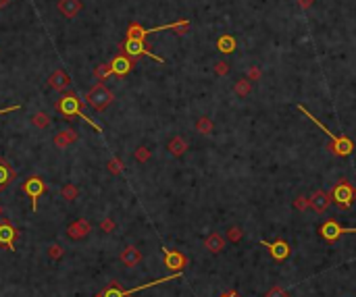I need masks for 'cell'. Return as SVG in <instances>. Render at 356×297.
<instances>
[{
  "instance_id": "obj_1",
  "label": "cell",
  "mask_w": 356,
  "mask_h": 297,
  "mask_svg": "<svg viewBox=\"0 0 356 297\" xmlns=\"http://www.w3.org/2000/svg\"><path fill=\"white\" fill-rule=\"evenodd\" d=\"M298 111L302 112L304 116H308L316 127H321L323 129V133H327V137H329V144H327V150L331 152V154H336V156H350L352 154V150H354V146H352V142L348 137H344V135H336V133H331V131L325 127V125H321V121H316V116H313L311 112L306 111L304 106H298Z\"/></svg>"
},
{
  "instance_id": "obj_2",
  "label": "cell",
  "mask_w": 356,
  "mask_h": 297,
  "mask_svg": "<svg viewBox=\"0 0 356 297\" xmlns=\"http://www.w3.org/2000/svg\"><path fill=\"white\" fill-rule=\"evenodd\" d=\"M57 111H59L60 114H63L65 119H73V116H81V119H83V121H88V123H90L92 127L96 129V131H102V129H100V125H96L94 121H90L88 116L81 112V100L77 98L73 92H71V93H65V96L59 100V102H57Z\"/></svg>"
},
{
  "instance_id": "obj_3",
  "label": "cell",
  "mask_w": 356,
  "mask_h": 297,
  "mask_svg": "<svg viewBox=\"0 0 356 297\" xmlns=\"http://www.w3.org/2000/svg\"><path fill=\"white\" fill-rule=\"evenodd\" d=\"M113 100H115L113 92L108 90L102 81L96 83V85H92V88L88 90V93H86V102H88L92 108H94V111H98V112H102L104 108L111 106Z\"/></svg>"
},
{
  "instance_id": "obj_4",
  "label": "cell",
  "mask_w": 356,
  "mask_h": 297,
  "mask_svg": "<svg viewBox=\"0 0 356 297\" xmlns=\"http://www.w3.org/2000/svg\"><path fill=\"white\" fill-rule=\"evenodd\" d=\"M331 200H334V204L339 210H348L352 206V202L356 200V187H352L346 179H342V181L337 185H334V189H331Z\"/></svg>"
},
{
  "instance_id": "obj_5",
  "label": "cell",
  "mask_w": 356,
  "mask_h": 297,
  "mask_svg": "<svg viewBox=\"0 0 356 297\" xmlns=\"http://www.w3.org/2000/svg\"><path fill=\"white\" fill-rule=\"evenodd\" d=\"M319 233H321V237L327 241V243H334V241H337L342 235H346V233H356V229H350V226H342L337 221L329 218V221H325L319 226Z\"/></svg>"
},
{
  "instance_id": "obj_6",
  "label": "cell",
  "mask_w": 356,
  "mask_h": 297,
  "mask_svg": "<svg viewBox=\"0 0 356 297\" xmlns=\"http://www.w3.org/2000/svg\"><path fill=\"white\" fill-rule=\"evenodd\" d=\"M121 48H123V52H125L127 56H131V58H138V56H142V54H144V56H150V58H154L157 62H165L160 56H157L154 52H150L148 48H146V44H144L142 40H134V37H127L125 44H123Z\"/></svg>"
},
{
  "instance_id": "obj_7",
  "label": "cell",
  "mask_w": 356,
  "mask_h": 297,
  "mask_svg": "<svg viewBox=\"0 0 356 297\" xmlns=\"http://www.w3.org/2000/svg\"><path fill=\"white\" fill-rule=\"evenodd\" d=\"M23 191L29 195V200H32V208L36 210L40 195L46 193V183L42 181L40 177H29V179H25V181H23Z\"/></svg>"
},
{
  "instance_id": "obj_8",
  "label": "cell",
  "mask_w": 356,
  "mask_h": 297,
  "mask_svg": "<svg viewBox=\"0 0 356 297\" xmlns=\"http://www.w3.org/2000/svg\"><path fill=\"white\" fill-rule=\"evenodd\" d=\"M260 245H265V247L269 249L271 258H273V260H277V262L288 260L290 254H292L290 243H288V241H283V239H277V241H273V243H269V241L262 239V241H260Z\"/></svg>"
},
{
  "instance_id": "obj_9",
  "label": "cell",
  "mask_w": 356,
  "mask_h": 297,
  "mask_svg": "<svg viewBox=\"0 0 356 297\" xmlns=\"http://www.w3.org/2000/svg\"><path fill=\"white\" fill-rule=\"evenodd\" d=\"M67 237L73 239V241H79V239H86L90 233H92V224L88 218H77V221H73L71 224L67 226Z\"/></svg>"
},
{
  "instance_id": "obj_10",
  "label": "cell",
  "mask_w": 356,
  "mask_h": 297,
  "mask_svg": "<svg viewBox=\"0 0 356 297\" xmlns=\"http://www.w3.org/2000/svg\"><path fill=\"white\" fill-rule=\"evenodd\" d=\"M162 254H165V266L171 272H183V268L188 266V258L179 252H171V249L162 247Z\"/></svg>"
},
{
  "instance_id": "obj_11",
  "label": "cell",
  "mask_w": 356,
  "mask_h": 297,
  "mask_svg": "<svg viewBox=\"0 0 356 297\" xmlns=\"http://www.w3.org/2000/svg\"><path fill=\"white\" fill-rule=\"evenodd\" d=\"M15 239H17V229L2 216L0 218V245H6L9 249H13Z\"/></svg>"
},
{
  "instance_id": "obj_12",
  "label": "cell",
  "mask_w": 356,
  "mask_h": 297,
  "mask_svg": "<svg viewBox=\"0 0 356 297\" xmlns=\"http://www.w3.org/2000/svg\"><path fill=\"white\" fill-rule=\"evenodd\" d=\"M48 85L57 92H63L71 85V77H69V73L65 71V69H54V71L50 73V77H48Z\"/></svg>"
},
{
  "instance_id": "obj_13",
  "label": "cell",
  "mask_w": 356,
  "mask_h": 297,
  "mask_svg": "<svg viewBox=\"0 0 356 297\" xmlns=\"http://www.w3.org/2000/svg\"><path fill=\"white\" fill-rule=\"evenodd\" d=\"M57 9H59V13L63 15V17L75 19L77 15H79V11L83 9V4H81V0H59Z\"/></svg>"
},
{
  "instance_id": "obj_14",
  "label": "cell",
  "mask_w": 356,
  "mask_h": 297,
  "mask_svg": "<svg viewBox=\"0 0 356 297\" xmlns=\"http://www.w3.org/2000/svg\"><path fill=\"white\" fill-rule=\"evenodd\" d=\"M77 139H79V133H77L75 129H63V131H59L57 135H54V146L59 148V150H65V148H69L71 144H75Z\"/></svg>"
},
{
  "instance_id": "obj_15",
  "label": "cell",
  "mask_w": 356,
  "mask_h": 297,
  "mask_svg": "<svg viewBox=\"0 0 356 297\" xmlns=\"http://www.w3.org/2000/svg\"><path fill=\"white\" fill-rule=\"evenodd\" d=\"M331 193H327V191H321V189H316L313 195H311V208L315 210V212H325V210L329 208V204H331Z\"/></svg>"
},
{
  "instance_id": "obj_16",
  "label": "cell",
  "mask_w": 356,
  "mask_h": 297,
  "mask_svg": "<svg viewBox=\"0 0 356 297\" xmlns=\"http://www.w3.org/2000/svg\"><path fill=\"white\" fill-rule=\"evenodd\" d=\"M111 69H113V75H119V77H123V75H127L129 71H131V56H127V54H119V56H115L111 62Z\"/></svg>"
},
{
  "instance_id": "obj_17",
  "label": "cell",
  "mask_w": 356,
  "mask_h": 297,
  "mask_svg": "<svg viewBox=\"0 0 356 297\" xmlns=\"http://www.w3.org/2000/svg\"><path fill=\"white\" fill-rule=\"evenodd\" d=\"M227 245V237H223L221 233H208V237L204 239V247L211 254H221Z\"/></svg>"
},
{
  "instance_id": "obj_18",
  "label": "cell",
  "mask_w": 356,
  "mask_h": 297,
  "mask_svg": "<svg viewBox=\"0 0 356 297\" xmlns=\"http://www.w3.org/2000/svg\"><path fill=\"white\" fill-rule=\"evenodd\" d=\"M121 262H123V266L134 268V266H138V264L142 262V252L138 247H134V245H127L121 252Z\"/></svg>"
},
{
  "instance_id": "obj_19",
  "label": "cell",
  "mask_w": 356,
  "mask_h": 297,
  "mask_svg": "<svg viewBox=\"0 0 356 297\" xmlns=\"http://www.w3.org/2000/svg\"><path fill=\"white\" fill-rule=\"evenodd\" d=\"M15 177H17V173L13 170V164L6 158H0V191H4Z\"/></svg>"
},
{
  "instance_id": "obj_20",
  "label": "cell",
  "mask_w": 356,
  "mask_h": 297,
  "mask_svg": "<svg viewBox=\"0 0 356 297\" xmlns=\"http://www.w3.org/2000/svg\"><path fill=\"white\" fill-rule=\"evenodd\" d=\"M167 150H169V154H171V156H183L185 152H188V142H185L181 135H175V137L169 139Z\"/></svg>"
},
{
  "instance_id": "obj_21",
  "label": "cell",
  "mask_w": 356,
  "mask_h": 297,
  "mask_svg": "<svg viewBox=\"0 0 356 297\" xmlns=\"http://www.w3.org/2000/svg\"><path fill=\"white\" fill-rule=\"evenodd\" d=\"M29 123H32L36 129H48L50 125H52V119L48 116V112L38 111V112H34L32 116H29Z\"/></svg>"
},
{
  "instance_id": "obj_22",
  "label": "cell",
  "mask_w": 356,
  "mask_h": 297,
  "mask_svg": "<svg viewBox=\"0 0 356 297\" xmlns=\"http://www.w3.org/2000/svg\"><path fill=\"white\" fill-rule=\"evenodd\" d=\"M234 93L237 98H248L252 93V81L248 77H244V79H237L236 85H234Z\"/></svg>"
},
{
  "instance_id": "obj_23",
  "label": "cell",
  "mask_w": 356,
  "mask_h": 297,
  "mask_svg": "<svg viewBox=\"0 0 356 297\" xmlns=\"http://www.w3.org/2000/svg\"><path fill=\"white\" fill-rule=\"evenodd\" d=\"M196 131L200 135H213L215 123H213L211 116H200V119L196 121Z\"/></svg>"
},
{
  "instance_id": "obj_24",
  "label": "cell",
  "mask_w": 356,
  "mask_h": 297,
  "mask_svg": "<svg viewBox=\"0 0 356 297\" xmlns=\"http://www.w3.org/2000/svg\"><path fill=\"white\" fill-rule=\"evenodd\" d=\"M217 48H219L223 54H229L236 50V37L234 36H221L217 40Z\"/></svg>"
},
{
  "instance_id": "obj_25",
  "label": "cell",
  "mask_w": 356,
  "mask_h": 297,
  "mask_svg": "<svg viewBox=\"0 0 356 297\" xmlns=\"http://www.w3.org/2000/svg\"><path fill=\"white\" fill-rule=\"evenodd\" d=\"M60 198L67 200V202H75L77 198H79V189H77V185L65 183L63 187H60Z\"/></svg>"
},
{
  "instance_id": "obj_26",
  "label": "cell",
  "mask_w": 356,
  "mask_h": 297,
  "mask_svg": "<svg viewBox=\"0 0 356 297\" xmlns=\"http://www.w3.org/2000/svg\"><path fill=\"white\" fill-rule=\"evenodd\" d=\"M225 237H227V241H231V243H237V241L244 237V229H242V226H237V224L229 226L227 233H225Z\"/></svg>"
},
{
  "instance_id": "obj_27",
  "label": "cell",
  "mask_w": 356,
  "mask_h": 297,
  "mask_svg": "<svg viewBox=\"0 0 356 297\" xmlns=\"http://www.w3.org/2000/svg\"><path fill=\"white\" fill-rule=\"evenodd\" d=\"M106 168H108V173H113V175H121L123 168H125V164H123L121 158H111L106 162Z\"/></svg>"
},
{
  "instance_id": "obj_28",
  "label": "cell",
  "mask_w": 356,
  "mask_h": 297,
  "mask_svg": "<svg viewBox=\"0 0 356 297\" xmlns=\"http://www.w3.org/2000/svg\"><path fill=\"white\" fill-rule=\"evenodd\" d=\"M150 156H152V152H150L146 146H140V148H138V150L134 152L136 162H140V164H146V162H148V160H150Z\"/></svg>"
},
{
  "instance_id": "obj_29",
  "label": "cell",
  "mask_w": 356,
  "mask_h": 297,
  "mask_svg": "<svg viewBox=\"0 0 356 297\" xmlns=\"http://www.w3.org/2000/svg\"><path fill=\"white\" fill-rule=\"evenodd\" d=\"M108 75H113V69H111V65H98L96 69H94V77L98 81H104Z\"/></svg>"
},
{
  "instance_id": "obj_30",
  "label": "cell",
  "mask_w": 356,
  "mask_h": 297,
  "mask_svg": "<svg viewBox=\"0 0 356 297\" xmlns=\"http://www.w3.org/2000/svg\"><path fill=\"white\" fill-rule=\"evenodd\" d=\"M102 293H104V297H125V295H123V289L117 285V280H113V283L108 285Z\"/></svg>"
},
{
  "instance_id": "obj_31",
  "label": "cell",
  "mask_w": 356,
  "mask_h": 297,
  "mask_svg": "<svg viewBox=\"0 0 356 297\" xmlns=\"http://www.w3.org/2000/svg\"><path fill=\"white\" fill-rule=\"evenodd\" d=\"M46 254H48L50 260H60L63 254H65V249L60 247L59 243H52V245H48V249H46Z\"/></svg>"
},
{
  "instance_id": "obj_32",
  "label": "cell",
  "mask_w": 356,
  "mask_h": 297,
  "mask_svg": "<svg viewBox=\"0 0 356 297\" xmlns=\"http://www.w3.org/2000/svg\"><path fill=\"white\" fill-rule=\"evenodd\" d=\"M294 208H296L298 212H304V210L311 208V198H306V195H298V198L294 200Z\"/></svg>"
},
{
  "instance_id": "obj_33",
  "label": "cell",
  "mask_w": 356,
  "mask_h": 297,
  "mask_svg": "<svg viewBox=\"0 0 356 297\" xmlns=\"http://www.w3.org/2000/svg\"><path fill=\"white\" fill-rule=\"evenodd\" d=\"M229 71H231V67H229L227 60H217V62H215V73L219 75V77L229 75Z\"/></svg>"
},
{
  "instance_id": "obj_34",
  "label": "cell",
  "mask_w": 356,
  "mask_h": 297,
  "mask_svg": "<svg viewBox=\"0 0 356 297\" xmlns=\"http://www.w3.org/2000/svg\"><path fill=\"white\" fill-rule=\"evenodd\" d=\"M188 29H190V21H177V23H171V31H175L177 36L188 34Z\"/></svg>"
},
{
  "instance_id": "obj_35",
  "label": "cell",
  "mask_w": 356,
  "mask_h": 297,
  "mask_svg": "<svg viewBox=\"0 0 356 297\" xmlns=\"http://www.w3.org/2000/svg\"><path fill=\"white\" fill-rule=\"evenodd\" d=\"M98 226H100V231H102V233H113L115 229H117V224H115V221H113V218H108V216L104 218V221H100V224H98Z\"/></svg>"
},
{
  "instance_id": "obj_36",
  "label": "cell",
  "mask_w": 356,
  "mask_h": 297,
  "mask_svg": "<svg viewBox=\"0 0 356 297\" xmlns=\"http://www.w3.org/2000/svg\"><path fill=\"white\" fill-rule=\"evenodd\" d=\"M265 297H290V293L285 291V289H281V287H271L269 291L265 293Z\"/></svg>"
},
{
  "instance_id": "obj_37",
  "label": "cell",
  "mask_w": 356,
  "mask_h": 297,
  "mask_svg": "<svg viewBox=\"0 0 356 297\" xmlns=\"http://www.w3.org/2000/svg\"><path fill=\"white\" fill-rule=\"evenodd\" d=\"M262 77V71H260V67H250L248 69V79L252 81V83H257L258 79Z\"/></svg>"
},
{
  "instance_id": "obj_38",
  "label": "cell",
  "mask_w": 356,
  "mask_h": 297,
  "mask_svg": "<svg viewBox=\"0 0 356 297\" xmlns=\"http://www.w3.org/2000/svg\"><path fill=\"white\" fill-rule=\"evenodd\" d=\"M298 4L302 6V9H311V6L315 4V0H298Z\"/></svg>"
},
{
  "instance_id": "obj_39",
  "label": "cell",
  "mask_w": 356,
  "mask_h": 297,
  "mask_svg": "<svg viewBox=\"0 0 356 297\" xmlns=\"http://www.w3.org/2000/svg\"><path fill=\"white\" fill-rule=\"evenodd\" d=\"M219 297H242V295H239V293L236 291V289H231V291H227V293H223V295H219Z\"/></svg>"
},
{
  "instance_id": "obj_40",
  "label": "cell",
  "mask_w": 356,
  "mask_h": 297,
  "mask_svg": "<svg viewBox=\"0 0 356 297\" xmlns=\"http://www.w3.org/2000/svg\"><path fill=\"white\" fill-rule=\"evenodd\" d=\"M11 111H19V106H13V108H2V111H0V114H4V112H11Z\"/></svg>"
},
{
  "instance_id": "obj_41",
  "label": "cell",
  "mask_w": 356,
  "mask_h": 297,
  "mask_svg": "<svg viewBox=\"0 0 356 297\" xmlns=\"http://www.w3.org/2000/svg\"><path fill=\"white\" fill-rule=\"evenodd\" d=\"M9 2H11V0H0V9H4V6L9 4Z\"/></svg>"
},
{
  "instance_id": "obj_42",
  "label": "cell",
  "mask_w": 356,
  "mask_h": 297,
  "mask_svg": "<svg viewBox=\"0 0 356 297\" xmlns=\"http://www.w3.org/2000/svg\"><path fill=\"white\" fill-rule=\"evenodd\" d=\"M2 214H4V210H2V204H0V218H2Z\"/></svg>"
},
{
  "instance_id": "obj_43",
  "label": "cell",
  "mask_w": 356,
  "mask_h": 297,
  "mask_svg": "<svg viewBox=\"0 0 356 297\" xmlns=\"http://www.w3.org/2000/svg\"><path fill=\"white\" fill-rule=\"evenodd\" d=\"M94 297H104V293H96V295H94Z\"/></svg>"
}]
</instances>
